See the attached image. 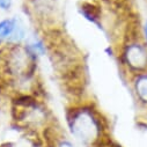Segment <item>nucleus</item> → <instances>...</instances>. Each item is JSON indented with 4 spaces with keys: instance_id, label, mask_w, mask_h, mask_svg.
Segmentation results:
<instances>
[{
    "instance_id": "obj_3",
    "label": "nucleus",
    "mask_w": 147,
    "mask_h": 147,
    "mask_svg": "<svg viewBox=\"0 0 147 147\" xmlns=\"http://www.w3.org/2000/svg\"><path fill=\"white\" fill-rule=\"evenodd\" d=\"M9 114L16 127L40 139L43 132L56 123L44 96L12 95L8 97Z\"/></svg>"
},
{
    "instance_id": "obj_9",
    "label": "nucleus",
    "mask_w": 147,
    "mask_h": 147,
    "mask_svg": "<svg viewBox=\"0 0 147 147\" xmlns=\"http://www.w3.org/2000/svg\"><path fill=\"white\" fill-rule=\"evenodd\" d=\"M78 12L89 23H93L98 28L102 27L104 20L103 7L97 0H84L78 6Z\"/></svg>"
},
{
    "instance_id": "obj_4",
    "label": "nucleus",
    "mask_w": 147,
    "mask_h": 147,
    "mask_svg": "<svg viewBox=\"0 0 147 147\" xmlns=\"http://www.w3.org/2000/svg\"><path fill=\"white\" fill-rule=\"evenodd\" d=\"M117 58L129 77L147 71V45L141 35V26L125 28L117 48Z\"/></svg>"
},
{
    "instance_id": "obj_11",
    "label": "nucleus",
    "mask_w": 147,
    "mask_h": 147,
    "mask_svg": "<svg viewBox=\"0 0 147 147\" xmlns=\"http://www.w3.org/2000/svg\"><path fill=\"white\" fill-rule=\"evenodd\" d=\"M0 96H7L6 93V81H5V76H4V71H3V66L0 63Z\"/></svg>"
},
{
    "instance_id": "obj_15",
    "label": "nucleus",
    "mask_w": 147,
    "mask_h": 147,
    "mask_svg": "<svg viewBox=\"0 0 147 147\" xmlns=\"http://www.w3.org/2000/svg\"><path fill=\"white\" fill-rule=\"evenodd\" d=\"M103 147H121V146H118V145H116L114 141H110L109 144H107V145H104Z\"/></svg>"
},
{
    "instance_id": "obj_12",
    "label": "nucleus",
    "mask_w": 147,
    "mask_h": 147,
    "mask_svg": "<svg viewBox=\"0 0 147 147\" xmlns=\"http://www.w3.org/2000/svg\"><path fill=\"white\" fill-rule=\"evenodd\" d=\"M141 35H142L145 44L147 45V20L141 24Z\"/></svg>"
},
{
    "instance_id": "obj_10",
    "label": "nucleus",
    "mask_w": 147,
    "mask_h": 147,
    "mask_svg": "<svg viewBox=\"0 0 147 147\" xmlns=\"http://www.w3.org/2000/svg\"><path fill=\"white\" fill-rule=\"evenodd\" d=\"M15 0H0V13H9Z\"/></svg>"
},
{
    "instance_id": "obj_13",
    "label": "nucleus",
    "mask_w": 147,
    "mask_h": 147,
    "mask_svg": "<svg viewBox=\"0 0 147 147\" xmlns=\"http://www.w3.org/2000/svg\"><path fill=\"white\" fill-rule=\"evenodd\" d=\"M5 98H8L6 96H0V121H1L3 114H4V109H5Z\"/></svg>"
},
{
    "instance_id": "obj_14",
    "label": "nucleus",
    "mask_w": 147,
    "mask_h": 147,
    "mask_svg": "<svg viewBox=\"0 0 147 147\" xmlns=\"http://www.w3.org/2000/svg\"><path fill=\"white\" fill-rule=\"evenodd\" d=\"M97 1H100V3H107V4H115V3L118 1V0H97Z\"/></svg>"
},
{
    "instance_id": "obj_7",
    "label": "nucleus",
    "mask_w": 147,
    "mask_h": 147,
    "mask_svg": "<svg viewBox=\"0 0 147 147\" xmlns=\"http://www.w3.org/2000/svg\"><path fill=\"white\" fill-rule=\"evenodd\" d=\"M41 139L45 147H81L74 139L71 138L58 122L49 126L42 134Z\"/></svg>"
},
{
    "instance_id": "obj_2",
    "label": "nucleus",
    "mask_w": 147,
    "mask_h": 147,
    "mask_svg": "<svg viewBox=\"0 0 147 147\" xmlns=\"http://www.w3.org/2000/svg\"><path fill=\"white\" fill-rule=\"evenodd\" d=\"M40 60L26 44L8 47L0 51V63L8 97L12 95L44 96L40 76Z\"/></svg>"
},
{
    "instance_id": "obj_6",
    "label": "nucleus",
    "mask_w": 147,
    "mask_h": 147,
    "mask_svg": "<svg viewBox=\"0 0 147 147\" xmlns=\"http://www.w3.org/2000/svg\"><path fill=\"white\" fill-rule=\"evenodd\" d=\"M26 15L13 14L0 19V51L13 45L24 44L32 28Z\"/></svg>"
},
{
    "instance_id": "obj_8",
    "label": "nucleus",
    "mask_w": 147,
    "mask_h": 147,
    "mask_svg": "<svg viewBox=\"0 0 147 147\" xmlns=\"http://www.w3.org/2000/svg\"><path fill=\"white\" fill-rule=\"evenodd\" d=\"M129 85L138 107L147 111V71L129 77Z\"/></svg>"
},
{
    "instance_id": "obj_5",
    "label": "nucleus",
    "mask_w": 147,
    "mask_h": 147,
    "mask_svg": "<svg viewBox=\"0 0 147 147\" xmlns=\"http://www.w3.org/2000/svg\"><path fill=\"white\" fill-rule=\"evenodd\" d=\"M28 20L41 31L61 28V8L59 0H24Z\"/></svg>"
},
{
    "instance_id": "obj_1",
    "label": "nucleus",
    "mask_w": 147,
    "mask_h": 147,
    "mask_svg": "<svg viewBox=\"0 0 147 147\" xmlns=\"http://www.w3.org/2000/svg\"><path fill=\"white\" fill-rule=\"evenodd\" d=\"M66 132L81 147H103L113 141L109 121L89 97L71 101L65 110Z\"/></svg>"
}]
</instances>
